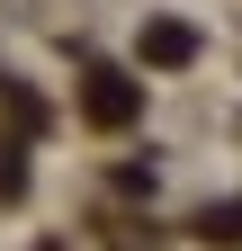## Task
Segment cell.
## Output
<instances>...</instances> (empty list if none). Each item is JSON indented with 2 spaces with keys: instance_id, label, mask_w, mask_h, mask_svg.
I'll return each instance as SVG.
<instances>
[{
  "instance_id": "cell-1",
  "label": "cell",
  "mask_w": 242,
  "mask_h": 251,
  "mask_svg": "<svg viewBox=\"0 0 242 251\" xmlns=\"http://www.w3.org/2000/svg\"><path fill=\"white\" fill-rule=\"evenodd\" d=\"M90 126H135V81L126 72H90Z\"/></svg>"
},
{
  "instance_id": "cell-2",
  "label": "cell",
  "mask_w": 242,
  "mask_h": 251,
  "mask_svg": "<svg viewBox=\"0 0 242 251\" xmlns=\"http://www.w3.org/2000/svg\"><path fill=\"white\" fill-rule=\"evenodd\" d=\"M144 63H162V72H179V63H197V36L179 18H153L144 27Z\"/></svg>"
},
{
  "instance_id": "cell-3",
  "label": "cell",
  "mask_w": 242,
  "mask_h": 251,
  "mask_svg": "<svg viewBox=\"0 0 242 251\" xmlns=\"http://www.w3.org/2000/svg\"><path fill=\"white\" fill-rule=\"evenodd\" d=\"M18 188H27V171H18V152L0 144V198H18Z\"/></svg>"
}]
</instances>
